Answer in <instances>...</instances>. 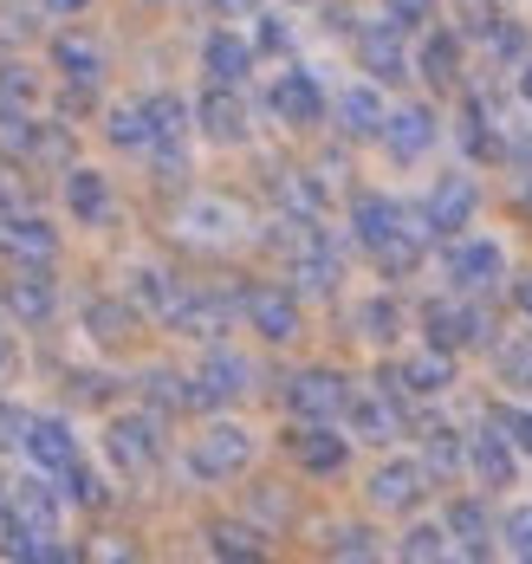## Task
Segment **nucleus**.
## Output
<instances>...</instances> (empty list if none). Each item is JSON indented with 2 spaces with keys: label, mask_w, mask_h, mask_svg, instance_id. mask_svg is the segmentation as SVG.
I'll use <instances>...</instances> for the list:
<instances>
[{
  "label": "nucleus",
  "mask_w": 532,
  "mask_h": 564,
  "mask_svg": "<svg viewBox=\"0 0 532 564\" xmlns=\"http://www.w3.org/2000/svg\"><path fill=\"white\" fill-rule=\"evenodd\" d=\"M442 273H448L455 292H493V285L507 280V247L487 240V234H455L442 247Z\"/></svg>",
  "instance_id": "nucleus-1"
},
{
  "label": "nucleus",
  "mask_w": 532,
  "mask_h": 564,
  "mask_svg": "<svg viewBox=\"0 0 532 564\" xmlns=\"http://www.w3.org/2000/svg\"><path fill=\"white\" fill-rule=\"evenodd\" d=\"M422 338L435 344V350H474V344L493 338V318L474 305V292H462V299H428L422 305Z\"/></svg>",
  "instance_id": "nucleus-2"
},
{
  "label": "nucleus",
  "mask_w": 532,
  "mask_h": 564,
  "mask_svg": "<svg viewBox=\"0 0 532 564\" xmlns=\"http://www.w3.org/2000/svg\"><path fill=\"white\" fill-rule=\"evenodd\" d=\"M247 460H253V429H240V422H208L188 442V474L195 480H235V474H247Z\"/></svg>",
  "instance_id": "nucleus-3"
},
{
  "label": "nucleus",
  "mask_w": 532,
  "mask_h": 564,
  "mask_svg": "<svg viewBox=\"0 0 532 564\" xmlns=\"http://www.w3.org/2000/svg\"><path fill=\"white\" fill-rule=\"evenodd\" d=\"M176 234L195 240V247H235L247 234V208L235 195H188L176 208Z\"/></svg>",
  "instance_id": "nucleus-4"
},
{
  "label": "nucleus",
  "mask_w": 532,
  "mask_h": 564,
  "mask_svg": "<svg viewBox=\"0 0 532 564\" xmlns=\"http://www.w3.org/2000/svg\"><path fill=\"white\" fill-rule=\"evenodd\" d=\"M293 221H298V215H293ZM338 280H345V260H338L332 234H325V227H312V221H298V234H293V285H298V292L332 299Z\"/></svg>",
  "instance_id": "nucleus-5"
},
{
  "label": "nucleus",
  "mask_w": 532,
  "mask_h": 564,
  "mask_svg": "<svg viewBox=\"0 0 532 564\" xmlns=\"http://www.w3.org/2000/svg\"><path fill=\"white\" fill-rule=\"evenodd\" d=\"M280 402H286V415H298V422H332V415H345L351 383L338 370H293Z\"/></svg>",
  "instance_id": "nucleus-6"
},
{
  "label": "nucleus",
  "mask_w": 532,
  "mask_h": 564,
  "mask_svg": "<svg viewBox=\"0 0 532 564\" xmlns=\"http://www.w3.org/2000/svg\"><path fill=\"white\" fill-rule=\"evenodd\" d=\"M105 448H111V460H118L123 474H150L163 460V415L156 409L150 415H111Z\"/></svg>",
  "instance_id": "nucleus-7"
},
{
  "label": "nucleus",
  "mask_w": 532,
  "mask_h": 564,
  "mask_svg": "<svg viewBox=\"0 0 532 564\" xmlns=\"http://www.w3.org/2000/svg\"><path fill=\"white\" fill-rule=\"evenodd\" d=\"M357 65L377 78V85H403L415 72L410 46H403V26L383 13V20H370V26H357Z\"/></svg>",
  "instance_id": "nucleus-8"
},
{
  "label": "nucleus",
  "mask_w": 532,
  "mask_h": 564,
  "mask_svg": "<svg viewBox=\"0 0 532 564\" xmlns=\"http://www.w3.org/2000/svg\"><path fill=\"white\" fill-rule=\"evenodd\" d=\"M240 312H247V325H253L267 344H293L298 338V292L293 285H273V280L247 285V292H240Z\"/></svg>",
  "instance_id": "nucleus-9"
},
{
  "label": "nucleus",
  "mask_w": 532,
  "mask_h": 564,
  "mask_svg": "<svg viewBox=\"0 0 532 564\" xmlns=\"http://www.w3.org/2000/svg\"><path fill=\"white\" fill-rule=\"evenodd\" d=\"M428 480H435L428 460H383V467L370 474L363 494H370V507L377 512H415L422 500H428Z\"/></svg>",
  "instance_id": "nucleus-10"
},
{
  "label": "nucleus",
  "mask_w": 532,
  "mask_h": 564,
  "mask_svg": "<svg viewBox=\"0 0 532 564\" xmlns=\"http://www.w3.org/2000/svg\"><path fill=\"white\" fill-rule=\"evenodd\" d=\"M383 390H397V395H442V390H455V350H415V357H403V364H390L383 377H377Z\"/></svg>",
  "instance_id": "nucleus-11"
},
{
  "label": "nucleus",
  "mask_w": 532,
  "mask_h": 564,
  "mask_svg": "<svg viewBox=\"0 0 532 564\" xmlns=\"http://www.w3.org/2000/svg\"><path fill=\"white\" fill-rule=\"evenodd\" d=\"M474 208H480V188H474V175H442L435 188H428V202H422V215L435 227V240H455V234H468Z\"/></svg>",
  "instance_id": "nucleus-12"
},
{
  "label": "nucleus",
  "mask_w": 532,
  "mask_h": 564,
  "mask_svg": "<svg viewBox=\"0 0 532 564\" xmlns=\"http://www.w3.org/2000/svg\"><path fill=\"white\" fill-rule=\"evenodd\" d=\"M195 123H202L208 143L240 150V143H247V105H240V85H208V91L195 98Z\"/></svg>",
  "instance_id": "nucleus-13"
},
{
  "label": "nucleus",
  "mask_w": 532,
  "mask_h": 564,
  "mask_svg": "<svg viewBox=\"0 0 532 564\" xmlns=\"http://www.w3.org/2000/svg\"><path fill=\"white\" fill-rule=\"evenodd\" d=\"M345 422H351L357 442H397L403 435V395L397 390H351V402H345Z\"/></svg>",
  "instance_id": "nucleus-14"
},
{
  "label": "nucleus",
  "mask_w": 532,
  "mask_h": 564,
  "mask_svg": "<svg viewBox=\"0 0 532 564\" xmlns=\"http://www.w3.org/2000/svg\"><path fill=\"white\" fill-rule=\"evenodd\" d=\"M403 227H410V208H403V202H390V195H357V202H351V234H357V247H363L370 260H377Z\"/></svg>",
  "instance_id": "nucleus-15"
},
{
  "label": "nucleus",
  "mask_w": 532,
  "mask_h": 564,
  "mask_svg": "<svg viewBox=\"0 0 532 564\" xmlns=\"http://www.w3.org/2000/svg\"><path fill=\"white\" fill-rule=\"evenodd\" d=\"M228 325H235V299H221V292H182V305L170 312V332L195 344H215Z\"/></svg>",
  "instance_id": "nucleus-16"
},
{
  "label": "nucleus",
  "mask_w": 532,
  "mask_h": 564,
  "mask_svg": "<svg viewBox=\"0 0 532 564\" xmlns=\"http://www.w3.org/2000/svg\"><path fill=\"white\" fill-rule=\"evenodd\" d=\"M435 111L428 105H397V111L383 117V150L397 156V163H422L428 150H435Z\"/></svg>",
  "instance_id": "nucleus-17"
},
{
  "label": "nucleus",
  "mask_w": 532,
  "mask_h": 564,
  "mask_svg": "<svg viewBox=\"0 0 532 564\" xmlns=\"http://www.w3.org/2000/svg\"><path fill=\"white\" fill-rule=\"evenodd\" d=\"M247 377H253L247 357H235V350H208V364L195 370V409H228L235 395H247Z\"/></svg>",
  "instance_id": "nucleus-18"
},
{
  "label": "nucleus",
  "mask_w": 532,
  "mask_h": 564,
  "mask_svg": "<svg viewBox=\"0 0 532 564\" xmlns=\"http://www.w3.org/2000/svg\"><path fill=\"white\" fill-rule=\"evenodd\" d=\"M273 111H280V123H293V130H312V123H325V85L312 78V72H280V85H273Z\"/></svg>",
  "instance_id": "nucleus-19"
},
{
  "label": "nucleus",
  "mask_w": 532,
  "mask_h": 564,
  "mask_svg": "<svg viewBox=\"0 0 532 564\" xmlns=\"http://www.w3.org/2000/svg\"><path fill=\"white\" fill-rule=\"evenodd\" d=\"M468 467L487 494H500V487L520 480V448H513L500 429H480V435H468Z\"/></svg>",
  "instance_id": "nucleus-20"
},
{
  "label": "nucleus",
  "mask_w": 532,
  "mask_h": 564,
  "mask_svg": "<svg viewBox=\"0 0 532 564\" xmlns=\"http://www.w3.org/2000/svg\"><path fill=\"white\" fill-rule=\"evenodd\" d=\"M0 247L20 267H53L59 260V234L40 221V215H0Z\"/></svg>",
  "instance_id": "nucleus-21"
},
{
  "label": "nucleus",
  "mask_w": 532,
  "mask_h": 564,
  "mask_svg": "<svg viewBox=\"0 0 532 564\" xmlns=\"http://www.w3.org/2000/svg\"><path fill=\"white\" fill-rule=\"evenodd\" d=\"M7 519H13L20 532H33V539H59V500H53L46 480H20V487H7Z\"/></svg>",
  "instance_id": "nucleus-22"
},
{
  "label": "nucleus",
  "mask_w": 532,
  "mask_h": 564,
  "mask_svg": "<svg viewBox=\"0 0 532 564\" xmlns=\"http://www.w3.org/2000/svg\"><path fill=\"white\" fill-rule=\"evenodd\" d=\"M293 460L305 474H318V480H332V474H345V460H351V442L345 435H332V422H305L293 435Z\"/></svg>",
  "instance_id": "nucleus-23"
},
{
  "label": "nucleus",
  "mask_w": 532,
  "mask_h": 564,
  "mask_svg": "<svg viewBox=\"0 0 532 564\" xmlns=\"http://www.w3.org/2000/svg\"><path fill=\"white\" fill-rule=\"evenodd\" d=\"M7 312H13L20 325H46V318L59 312V292H53V273H46V267H20V273L7 280Z\"/></svg>",
  "instance_id": "nucleus-24"
},
{
  "label": "nucleus",
  "mask_w": 532,
  "mask_h": 564,
  "mask_svg": "<svg viewBox=\"0 0 532 564\" xmlns=\"http://www.w3.org/2000/svg\"><path fill=\"white\" fill-rule=\"evenodd\" d=\"M202 72H208V85H247V72H253V46L221 26V33L202 40Z\"/></svg>",
  "instance_id": "nucleus-25"
},
{
  "label": "nucleus",
  "mask_w": 532,
  "mask_h": 564,
  "mask_svg": "<svg viewBox=\"0 0 532 564\" xmlns=\"http://www.w3.org/2000/svg\"><path fill=\"white\" fill-rule=\"evenodd\" d=\"M415 72H422V78H428L435 91L462 85V33H448V26L422 33V46H415Z\"/></svg>",
  "instance_id": "nucleus-26"
},
{
  "label": "nucleus",
  "mask_w": 532,
  "mask_h": 564,
  "mask_svg": "<svg viewBox=\"0 0 532 564\" xmlns=\"http://www.w3.org/2000/svg\"><path fill=\"white\" fill-rule=\"evenodd\" d=\"M26 454H33V467H53V474H59L65 460H78L72 422H59V415H33V422H26Z\"/></svg>",
  "instance_id": "nucleus-27"
},
{
  "label": "nucleus",
  "mask_w": 532,
  "mask_h": 564,
  "mask_svg": "<svg viewBox=\"0 0 532 564\" xmlns=\"http://www.w3.org/2000/svg\"><path fill=\"white\" fill-rule=\"evenodd\" d=\"M53 65L65 72V85H78V91H98V78H105V53L85 33H59L53 40Z\"/></svg>",
  "instance_id": "nucleus-28"
},
{
  "label": "nucleus",
  "mask_w": 532,
  "mask_h": 564,
  "mask_svg": "<svg viewBox=\"0 0 532 564\" xmlns=\"http://www.w3.org/2000/svg\"><path fill=\"white\" fill-rule=\"evenodd\" d=\"M65 208H72V221L98 227L111 215V182L98 170H65Z\"/></svg>",
  "instance_id": "nucleus-29"
},
{
  "label": "nucleus",
  "mask_w": 532,
  "mask_h": 564,
  "mask_svg": "<svg viewBox=\"0 0 532 564\" xmlns=\"http://www.w3.org/2000/svg\"><path fill=\"white\" fill-rule=\"evenodd\" d=\"M442 525H448V539H455L468 558H487V552H493V545H487V539H493V519H487L480 500H448Z\"/></svg>",
  "instance_id": "nucleus-30"
},
{
  "label": "nucleus",
  "mask_w": 532,
  "mask_h": 564,
  "mask_svg": "<svg viewBox=\"0 0 532 564\" xmlns=\"http://www.w3.org/2000/svg\"><path fill=\"white\" fill-rule=\"evenodd\" d=\"M332 111H338V130H345V137H383V98H377V91H370V85H351V91H338V105H332Z\"/></svg>",
  "instance_id": "nucleus-31"
},
{
  "label": "nucleus",
  "mask_w": 532,
  "mask_h": 564,
  "mask_svg": "<svg viewBox=\"0 0 532 564\" xmlns=\"http://www.w3.org/2000/svg\"><path fill=\"white\" fill-rule=\"evenodd\" d=\"M130 305L170 325V312H176V305H182V285L170 280L163 267H137V273H130Z\"/></svg>",
  "instance_id": "nucleus-32"
},
{
  "label": "nucleus",
  "mask_w": 532,
  "mask_h": 564,
  "mask_svg": "<svg viewBox=\"0 0 532 564\" xmlns=\"http://www.w3.org/2000/svg\"><path fill=\"white\" fill-rule=\"evenodd\" d=\"M85 332L105 344V350H118V344H130V332H137V305H123V299H91V305H85Z\"/></svg>",
  "instance_id": "nucleus-33"
},
{
  "label": "nucleus",
  "mask_w": 532,
  "mask_h": 564,
  "mask_svg": "<svg viewBox=\"0 0 532 564\" xmlns=\"http://www.w3.org/2000/svg\"><path fill=\"white\" fill-rule=\"evenodd\" d=\"M493 383L507 395H520V402H532V338H507L493 350Z\"/></svg>",
  "instance_id": "nucleus-34"
},
{
  "label": "nucleus",
  "mask_w": 532,
  "mask_h": 564,
  "mask_svg": "<svg viewBox=\"0 0 532 564\" xmlns=\"http://www.w3.org/2000/svg\"><path fill=\"white\" fill-rule=\"evenodd\" d=\"M143 402L156 409V415H182V409H195V377H176V370H143Z\"/></svg>",
  "instance_id": "nucleus-35"
},
{
  "label": "nucleus",
  "mask_w": 532,
  "mask_h": 564,
  "mask_svg": "<svg viewBox=\"0 0 532 564\" xmlns=\"http://www.w3.org/2000/svg\"><path fill=\"white\" fill-rule=\"evenodd\" d=\"M462 143H468L474 163H500V156H507V137L493 130V117H487L480 98H468V111H462Z\"/></svg>",
  "instance_id": "nucleus-36"
},
{
  "label": "nucleus",
  "mask_w": 532,
  "mask_h": 564,
  "mask_svg": "<svg viewBox=\"0 0 532 564\" xmlns=\"http://www.w3.org/2000/svg\"><path fill=\"white\" fill-rule=\"evenodd\" d=\"M150 105V130H156V150H182V137H188V98L176 91H156V98H143Z\"/></svg>",
  "instance_id": "nucleus-37"
},
{
  "label": "nucleus",
  "mask_w": 532,
  "mask_h": 564,
  "mask_svg": "<svg viewBox=\"0 0 532 564\" xmlns=\"http://www.w3.org/2000/svg\"><path fill=\"white\" fill-rule=\"evenodd\" d=\"M357 338H370V344H397V338H403V305H397L390 292L363 299V305H357Z\"/></svg>",
  "instance_id": "nucleus-38"
},
{
  "label": "nucleus",
  "mask_w": 532,
  "mask_h": 564,
  "mask_svg": "<svg viewBox=\"0 0 532 564\" xmlns=\"http://www.w3.org/2000/svg\"><path fill=\"white\" fill-rule=\"evenodd\" d=\"M105 137H111L118 150H156L150 105H111V117H105Z\"/></svg>",
  "instance_id": "nucleus-39"
},
{
  "label": "nucleus",
  "mask_w": 532,
  "mask_h": 564,
  "mask_svg": "<svg viewBox=\"0 0 532 564\" xmlns=\"http://www.w3.org/2000/svg\"><path fill=\"white\" fill-rule=\"evenodd\" d=\"M208 552H215V558H240V564L267 558L260 532H253V525H240V519H215V525H208Z\"/></svg>",
  "instance_id": "nucleus-40"
},
{
  "label": "nucleus",
  "mask_w": 532,
  "mask_h": 564,
  "mask_svg": "<svg viewBox=\"0 0 532 564\" xmlns=\"http://www.w3.org/2000/svg\"><path fill=\"white\" fill-rule=\"evenodd\" d=\"M40 105V78H33V65H0V117H33Z\"/></svg>",
  "instance_id": "nucleus-41"
},
{
  "label": "nucleus",
  "mask_w": 532,
  "mask_h": 564,
  "mask_svg": "<svg viewBox=\"0 0 532 564\" xmlns=\"http://www.w3.org/2000/svg\"><path fill=\"white\" fill-rule=\"evenodd\" d=\"M448 552H455L448 525H410V532L397 539V558H410V564H435V558H448Z\"/></svg>",
  "instance_id": "nucleus-42"
},
{
  "label": "nucleus",
  "mask_w": 532,
  "mask_h": 564,
  "mask_svg": "<svg viewBox=\"0 0 532 564\" xmlns=\"http://www.w3.org/2000/svg\"><path fill=\"white\" fill-rule=\"evenodd\" d=\"M65 474V500H72V507H111V487H105V474H91V467H85V460H65L59 467Z\"/></svg>",
  "instance_id": "nucleus-43"
},
{
  "label": "nucleus",
  "mask_w": 532,
  "mask_h": 564,
  "mask_svg": "<svg viewBox=\"0 0 532 564\" xmlns=\"http://www.w3.org/2000/svg\"><path fill=\"white\" fill-rule=\"evenodd\" d=\"M422 460H428V474H455V467L468 460V442H462L455 429H428V442H422Z\"/></svg>",
  "instance_id": "nucleus-44"
},
{
  "label": "nucleus",
  "mask_w": 532,
  "mask_h": 564,
  "mask_svg": "<svg viewBox=\"0 0 532 564\" xmlns=\"http://www.w3.org/2000/svg\"><path fill=\"white\" fill-rule=\"evenodd\" d=\"M493 429L520 454H532V402H493Z\"/></svg>",
  "instance_id": "nucleus-45"
},
{
  "label": "nucleus",
  "mask_w": 532,
  "mask_h": 564,
  "mask_svg": "<svg viewBox=\"0 0 532 564\" xmlns=\"http://www.w3.org/2000/svg\"><path fill=\"white\" fill-rule=\"evenodd\" d=\"M325 552H332V558H377L383 545H377V532H370V525H338V532L325 539Z\"/></svg>",
  "instance_id": "nucleus-46"
},
{
  "label": "nucleus",
  "mask_w": 532,
  "mask_h": 564,
  "mask_svg": "<svg viewBox=\"0 0 532 564\" xmlns=\"http://www.w3.org/2000/svg\"><path fill=\"white\" fill-rule=\"evenodd\" d=\"M455 13H462V33L468 40H487L507 13H500V0H455Z\"/></svg>",
  "instance_id": "nucleus-47"
},
{
  "label": "nucleus",
  "mask_w": 532,
  "mask_h": 564,
  "mask_svg": "<svg viewBox=\"0 0 532 564\" xmlns=\"http://www.w3.org/2000/svg\"><path fill=\"white\" fill-rule=\"evenodd\" d=\"M500 539H507V552L513 558H532V507H513L500 519Z\"/></svg>",
  "instance_id": "nucleus-48"
},
{
  "label": "nucleus",
  "mask_w": 532,
  "mask_h": 564,
  "mask_svg": "<svg viewBox=\"0 0 532 564\" xmlns=\"http://www.w3.org/2000/svg\"><path fill=\"white\" fill-rule=\"evenodd\" d=\"M487 46H493V58H526V26H520V20H500V26L487 33Z\"/></svg>",
  "instance_id": "nucleus-49"
},
{
  "label": "nucleus",
  "mask_w": 532,
  "mask_h": 564,
  "mask_svg": "<svg viewBox=\"0 0 532 564\" xmlns=\"http://www.w3.org/2000/svg\"><path fill=\"white\" fill-rule=\"evenodd\" d=\"M26 422H33V415H26L20 402H0V454H7V448H26Z\"/></svg>",
  "instance_id": "nucleus-50"
},
{
  "label": "nucleus",
  "mask_w": 532,
  "mask_h": 564,
  "mask_svg": "<svg viewBox=\"0 0 532 564\" xmlns=\"http://www.w3.org/2000/svg\"><path fill=\"white\" fill-rule=\"evenodd\" d=\"M383 13L403 26V33H415V26H428V13H435V0H383Z\"/></svg>",
  "instance_id": "nucleus-51"
},
{
  "label": "nucleus",
  "mask_w": 532,
  "mask_h": 564,
  "mask_svg": "<svg viewBox=\"0 0 532 564\" xmlns=\"http://www.w3.org/2000/svg\"><path fill=\"white\" fill-rule=\"evenodd\" d=\"M260 53H293V26L280 20V13H260V40H253Z\"/></svg>",
  "instance_id": "nucleus-52"
},
{
  "label": "nucleus",
  "mask_w": 532,
  "mask_h": 564,
  "mask_svg": "<svg viewBox=\"0 0 532 564\" xmlns=\"http://www.w3.org/2000/svg\"><path fill=\"white\" fill-rule=\"evenodd\" d=\"M72 390H78V402H105V395H111V377H85V370H78Z\"/></svg>",
  "instance_id": "nucleus-53"
},
{
  "label": "nucleus",
  "mask_w": 532,
  "mask_h": 564,
  "mask_svg": "<svg viewBox=\"0 0 532 564\" xmlns=\"http://www.w3.org/2000/svg\"><path fill=\"white\" fill-rule=\"evenodd\" d=\"M20 370V344H13V332H0V383Z\"/></svg>",
  "instance_id": "nucleus-54"
},
{
  "label": "nucleus",
  "mask_w": 532,
  "mask_h": 564,
  "mask_svg": "<svg viewBox=\"0 0 532 564\" xmlns=\"http://www.w3.org/2000/svg\"><path fill=\"white\" fill-rule=\"evenodd\" d=\"M513 305L532 318V273H520V280H513Z\"/></svg>",
  "instance_id": "nucleus-55"
},
{
  "label": "nucleus",
  "mask_w": 532,
  "mask_h": 564,
  "mask_svg": "<svg viewBox=\"0 0 532 564\" xmlns=\"http://www.w3.org/2000/svg\"><path fill=\"white\" fill-rule=\"evenodd\" d=\"M325 26L332 33H351V7H325Z\"/></svg>",
  "instance_id": "nucleus-56"
},
{
  "label": "nucleus",
  "mask_w": 532,
  "mask_h": 564,
  "mask_svg": "<svg viewBox=\"0 0 532 564\" xmlns=\"http://www.w3.org/2000/svg\"><path fill=\"white\" fill-rule=\"evenodd\" d=\"M520 98H526V111H532V58H520Z\"/></svg>",
  "instance_id": "nucleus-57"
},
{
  "label": "nucleus",
  "mask_w": 532,
  "mask_h": 564,
  "mask_svg": "<svg viewBox=\"0 0 532 564\" xmlns=\"http://www.w3.org/2000/svg\"><path fill=\"white\" fill-rule=\"evenodd\" d=\"M215 7H221V13H253L260 0H215Z\"/></svg>",
  "instance_id": "nucleus-58"
},
{
  "label": "nucleus",
  "mask_w": 532,
  "mask_h": 564,
  "mask_svg": "<svg viewBox=\"0 0 532 564\" xmlns=\"http://www.w3.org/2000/svg\"><path fill=\"white\" fill-rule=\"evenodd\" d=\"M46 7H53V13H85L91 0H46Z\"/></svg>",
  "instance_id": "nucleus-59"
},
{
  "label": "nucleus",
  "mask_w": 532,
  "mask_h": 564,
  "mask_svg": "<svg viewBox=\"0 0 532 564\" xmlns=\"http://www.w3.org/2000/svg\"><path fill=\"white\" fill-rule=\"evenodd\" d=\"M0 512H7V487H0Z\"/></svg>",
  "instance_id": "nucleus-60"
},
{
  "label": "nucleus",
  "mask_w": 532,
  "mask_h": 564,
  "mask_svg": "<svg viewBox=\"0 0 532 564\" xmlns=\"http://www.w3.org/2000/svg\"><path fill=\"white\" fill-rule=\"evenodd\" d=\"M298 7H305V0H298Z\"/></svg>",
  "instance_id": "nucleus-61"
}]
</instances>
